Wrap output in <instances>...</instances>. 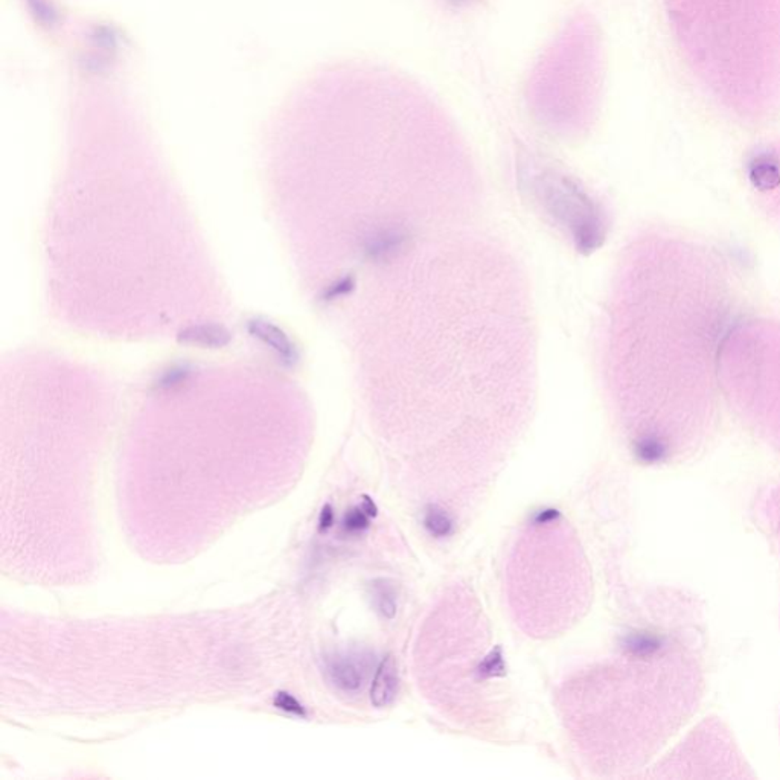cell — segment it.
Segmentation results:
<instances>
[{
	"mask_svg": "<svg viewBox=\"0 0 780 780\" xmlns=\"http://www.w3.org/2000/svg\"><path fill=\"white\" fill-rule=\"evenodd\" d=\"M373 599H375V605H377L380 614L384 619H393V616L397 614V594L386 581H380L378 584H375Z\"/></svg>",
	"mask_w": 780,
	"mask_h": 780,
	"instance_id": "4fadbf2b",
	"label": "cell"
},
{
	"mask_svg": "<svg viewBox=\"0 0 780 780\" xmlns=\"http://www.w3.org/2000/svg\"><path fill=\"white\" fill-rule=\"evenodd\" d=\"M508 594L517 625L537 638L560 636L589 609V565L558 510L535 512L521 530L508 567Z\"/></svg>",
	"mask_w": 780,
	"mask_h": 780,
	"instance_id": "277c9868",
	"label": "cell"
},
{
	"mask_svg": "<svg viewBox=\"0 0 780 780\" xmlns=\"http://www.w3.org/2000/svg\"><path fill=\"white\" fill-rule=\"evenodd\" d=\"M756 514L780 558V482L761 492L756 503Z\"/></svg>",
	"mask_w": 780,
	"mask_h": 780,
	"instance_id": "30bf717a",
	"label": "cell"
},
{
	"mask_svg": "<svg viewBox=\"0 0 780 780\" xmlns=\"http://www.w3.org/2000/svg\"><path fill=\"white\" fill-rule=\"evenodd\" d=\"M273 706L278 707L280 711H287L289 715H295V717H307L305 707L293 695H289V693H276Z\"/></svg>",
	"mask_w": 780,
	"mask_h": 780,
	"instance_id": "5bb4252c",
	"label": "cell"
},
{
	"mask_svg": "<svg viewBox=\"0 0 780 780\" xmlns=\"http://www.w3.org/2000/svg\"><path fill=\"white\" fill-rule=\"evenodd\" d=\"M746 180L762 216L780 227V138L751 150L746 161Z\"/></svg>",
	"mask_w": 780,
	"mask_h": 780,
	"instance_id": "ba28073f",
	"label": "cell"
},
{
	"mask_svg": "<svg viewBox=\"0 0 780 780\" xmlns=\"http://www.w3.org/2000/svg\"><path fill=\"white\" fill-rule=\"evenodd\" d=\"M735 256L649 227L623 249L605 305L601 371L610 410L645 465L695 456L720 421V363L744 304Z\"/></svg>",
	"mask_w": 780,
	"mask_h": 780,
	"instance_id": "6da1fadb",
	"label": "cell"
},
{
	"mask_svg": "<svg viewBox=\"0 0 780 780\" xmlns=\"http://www.w3.org/2000/svg\"><path fill=\"white\" fill-rule=\"evenodd\" d=\"M368 517L363 508H355V509L349 510L348 514L344 516V528L348 532H353H353H362V530L366 529L369 526Z\"/></svg>",
	"mask_w": 780,
	"mask_h": 780,
	"instance_id": "9a60e30c",
	"label": "cell"
},
{
	"mask_svg": "<svg viewBox=\"0 0 780 780\" xmlns=\"http://www.w3.org/2000/svg\"><path fill=\"white\" fill-rule=\"evenodd\" d=\"M687 74L718 112L762 128L780 118V0H662Z\"/></svg>",
	"mask_w": 780,
	"mask_h": 780,
	"instance_id": "3957f363",
	"label": "cell"
},
{
	"mask_svg": "<svg viewBox=\"0 0 780 780\" xmlns=\"http://www.w3.org/2000/svg\"><path fill=\"white\" fill-rule=\"evenodd\" d=\"M398 687H399V677H398V667L392 656L383 658L381 665L377 667L373 675L372 687H371V702L373 706L381 709L392 704L397 698Z\"/></svg>",
	"mask_w": 780,
	"mask_h": 780,
	"instance_id": "8fae6325",
	"label": "cell"
},
{
	"mask_svg": "<svg viewBox=\"0 0 780 780\" xmlns=\"http://www.w3.org/2000/svg\"><path fill=\"white\" fill-rule=\"evenodd\" d=\"M649 777L660 779H755L729 727L717 717L702 720Z\"/></svg>",
	"mask_w": 780,
	"mask_h": 780,
	"instance_id": "52a82bcc",
	"label": "cell"
},
{
	"mask_svg": "<svg viewBox=\"0 0 780 780\" xmlns=\"http://www.w3.org/2000/svg\"><path fill=\"white\" fill-rule=\"evenodd\" d=\"M722 398L738 419L780 454V320H739L721 353Z\"/></svg>",
	"mask_w": 780,
	"mask_h": 780,
	"instance_id": "8992f818",
	"label": "cell"
},
{
	"mask_svg": "<svg viewBox=\"0 0 780 780\" xmlns=\"http://www.w3.org/2000/svg\"><path fill=\"white\" fill-rule=\"evenodd\" d=\"M325 673L328 682L344 693H357L366 684L369 660L357 654H339L326 660Z\"/></svg>",
	"mask_w": 780,
	"mask_h": 780,
	"instance_id": "9c48e42d",
	"label": "cell"
},
{
	"mask_svg": "<svg viewBox=\"0 0 780 780\" xmlns=\"http://www.w3.org/2000/svg\"><path fill=\"white\" fill-rule=\"evenodd\" d=\"M422 523L428 530V534L433 535L435 538H445L454 532V521L452 516L436 503H430L426 508Z\"/></svg>",
	"mask_w": 780,
	"mask_h": 780,
	"instance_id": "7c38bea8",
	"label": "cell"
},
{
	"mask_svg": "<svg viewBox=\"0 0 780 780\" xmlns=\"http://www.w3.org/2000/svg\"><path fill=\"white\" fill-rule=\"evenodd\" d=\"M334 521V514L333 509H331V506H325L324 510H322V514H320L319 518V529L324 532V530L329 529L331 526H333Z\"/></svg>",
	"mask_w": 780,
	"mask_h": 780,
	"instance_id": "2e32d148",
	"label": "cell"
},
{
	"mask_svg": "<svg viewBox=\"0 0 780 780\" xmlns=\"http://www.w3.org/2000/svg\"><path fill=\"white\" fill-rule=\"evenodd\" d=\"M604 48L589 14L570 19L535 64L528 84L530 112L561 138L589 133L604 86Z\"/></svg>",
	"mask_w": 780,
	"mask_h": 780,
	"instance_id": "5b68a950",
	"label": "cell"
},
{
	"mask_svg": "<svg viewBox=\"0 0 780 780\" xmlns=\"http://www.w3.org/2000/svg\"><path fill=\"white\" fill-rule=\"evenodd\" d=\"M693 618L629 631L585 674V746L599 770H640L697 713L706 666Z\"/></svg>",
	"mask_w": 780,
	"mask_h": 780,
	"instance_id": "7a4b0ae2",
	"label": "cell"
}]
</instances>
